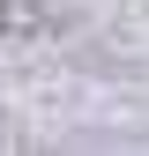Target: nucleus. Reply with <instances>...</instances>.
Segmentation results:
<instances>
[{"label":"nucleus","mask_w":149,"mask_h":156,"mask_svg":"<svg viewBox=\"0 0 149 156\" xmlns=\"http://www.w3.org/2000/svg\"><path fill=\"white\" fill-rule=\"evenodd\" d=\"M0 30L37 37V30H52V15H45V8H30V0H0Z\"/></svg>","instance_id":"obj_1"}]
</instances>
